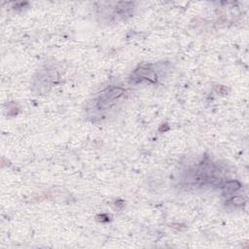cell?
I'll return each mask as SVG.
<instances>
[{
    "label": "cell",
    "mask_w": 249,
    "mask_h": 249,
    "mask_svg": "<svg viewBox=\"0 0 249 249\" xmlns=\"http://www.w3.org/2000/svg\"><path fill=\"white\" fill-rule=\"evenodd\" d=\"M164 70V63L142 65L132 72L129 80L133 84H155L160 79Z\"/></svg>",
    "instance_id": "cell-1"
},
{
    "label": "cell",
    "mask_w": 249,
    "mask_h": 249,
    "mask_svg": "<svg viewBox=\"0 0 249 249\" xmlns=\"http://www.w3.org/2000/svg\"><path fill=\"white\" fill-rule=\"evenodd\" d=\"M125 90L120 87H110L102 90L93 100L92 110L97 112H104L110 108H112L115 104H117L118 100H120Z\"/></svg>",
    "instance_id": "cell-2"
},
{
    "label": "cell",
    "mask_w": 249,
    "mask_h": 249,
    "mask_svg": "<svg viewBox=\"0 0 249 249\" xmlns=\"http://www.w3.org/2000/svg\"><path fill=\"white\" fill-rule=\"evenodd\" d=\"M113 8H101V12H109L108 14L102 15V17L107 18L110 21H119L120 19H125L129 17L133 10V3L130 2H119L114 3Z\"/></svg>",
    "instance_id": "cell-3"
}]
</instances>
